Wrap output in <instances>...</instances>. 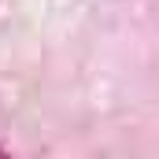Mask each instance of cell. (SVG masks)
Segmentation results:
<instances>
[{"label":"cell","instance_id":"1","mask_svg":"<svg viewBox=\"0 0 159 159\" xmlns=\"http://www.w3.org/2000/svg\"><path fill=\"white\" fill-rule=\"evenodd\" d=\"M0 156H7V148H4V144H0Z\"/></svg>","mask_w":159,"mask_h":159}]
</instances>
